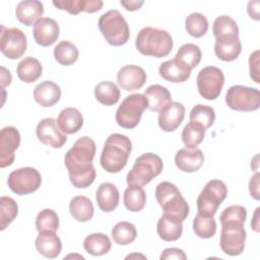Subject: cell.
Listing matches in <instances>:
<instances>
[{
  "instance_id": "obj_1",
  "label": "cell",
  "mask_w": 260,
  "mask_h": 260,
  "mask_svg": "<svg viewBox=\"0 0 260 260\" xmlns=\"http://www.w3.org/2000/svg\"><path fill=\"white\" fill-rule=\"evenodd\" d=\"M95 150L94 141L88 136H82L66 152L64 164L75 188H87L93 183L96 176L92 165Z\"/></svg>"
},
{
  "instance_id": "obj_2",
  "label": "cell",
  "mask_w": 260,
  "mask_h": 260,
  "mask_svg": "<svg viewBox=\"0 0 260 260\" xmlns=\"http://www.w3.org/2000/svg\"><path fill=\"white\" fill-rule=\"evenodd\" d=\"M132 150V143L128 136L113 133L105 141L101 153L100 162L102 168L111 174L122 171L127 162Z\"/></svg>"
},
{
  "instance_id": "obj_3",
  "label": "cell",
  "mask_w": 260,
  "mask_h": 260,
  "mask_svg": "<svg viewBox=\"0 0 260 260\" xmlns=\"http://www.w3.org/2000/svg\"><path fill=\"white\" fill-rule=\"evenodd\" d=\"M174 46L172 36L165 29L146 26L137 34L135 47L144 56L162 58L168 56Z\"/></svg>"
},
{
  "instance_id": "obj_4",
  "label": "cell",
  "mask_w": 260,
  "mask_h": 260,
  "mask_svg": "<svg viewBox=\"0 0 260 260\" xmlns=\"http://www.w3.org/2000/svg\"><path fill=\"white\" fill-rule=\"evenodd\" d=\"M155 198L165 214L184 221L189 214V205L178 187L168 181L160 182L155 187Z\"/></svg>"
},
{
  "instance_id": "obj_5",
  "label": "cell",
  "mask_w": 260,
  "mask_h": 260,
  "mask_svg": "<svg viewBox=\"0 0 260 260\" xmlns=\"http://www.w3.org/2000/svg\"><path fill=\"white\" fill-rule=\"evenodd\" d=\"M164 168L162 159L155 153L146 152L138 156L126 177L128 186L143 187L157 177Z\"/></svg>"
},
{
  "instance_id": "obj_6",
  "label": "cell",
  "mask_w": 260,
  "mask_h": 260,
  "mask_svg": "<svg viewBox=\"0 0 260 260\" xmlns=\"http://www.w3.org/2000/svg\"><path fill=\"white\" fill-rule=\"evenodd\" d=\"M98 24L102 35L111 46L120 47L128 42L129 25L118 10H110L101 15Z\"/></svg>"
},
{
  "instance_id": "obj_7",
  "label": "cell",
  "mask_w": 260,
  "mask_h": 260,
  "mask_svg": "<svg viewBox=\"0 0 260 260\" xmlns=\"http://www.w3.org/2000/svg\"><path fill=\"white\" fill-rule=\"evenodd\" d=\"M147 108L148 103L144 94L127 95L116 112V122L122 128L133 129L139 124L141 116Z\"/></svg>"
},
{
  "instance_id": "obj_8",
  "label": "cell",
  "mask_w": 260,
  "mask_h": 260,
  "mask_svg": "<svg viewBox=\"0 0 260 260\" xmlns=\"http://www.w3.org/2000/svg\"><path fill=\"white\" fill-rule=\"evenodd\" d=\"M226 195L228 187L222 181L216 179L208 181L197 198L198 213L205 216H214Z\"/></svg>"
},
{
  "instance_id": "obj_9",
  "label": "cell",
  "mask_w": 260,
  "mask_h": 260,
  "mask_svg": "<svg viewBox=\"0 0 260 260\" xmlns=\"http://www.w3.org/2000/svg\"><path fill=\"white\" fill-rule=\"evenodd\" d=\"M225 104L234 111L254 112L260 107V91L254 87L233 85L226 91Z\"/></svg>"
},
{
  "instance_id": "obj_10",
  "label": "cell",
  "mask_w": 260,
  "mask_h": 260,
  "mask_svg": "<svg viewBox=\"0 0 260 260\" xmlns=\"http://www.w3.org/2000/svg\"><path fill=\"white\" fill-rule=\"evenodd\" d=\"M219 246L222 252L229 256H238L243 253L247 234L244 223L229 221L221 224Z\"/></svg>"
},
{
  "instance_id": "obj_11",
  "label": "cell",
  "mask_w": 260,
  "mask_h": 260,
  "mask_svg": "<svg viewBox=\"0 0 260 260\" xmlns=\"http://www.w3.org/2000/svg\"><path fill=\"white\" fill-rule=\"evenodd\" d=\"M42 183L40 172L31 167H24L12 171L7 179L9 189L17 195L36 192Z\"/></svg>"
},
{
  "instance_id": "obj_12",
  "label": "cell",
  "mask_w": 260,
  "mask_h": 260,
  "mask_svg": "<svg viewBox=\"0 0 260 260\" xmlns=\"http://www.w3.org/2000/svg\"><path fill=\"white\" fill-rule=\"evenodd\" d=\"M196 81L199 94L207 101H213L221 92L224 75L221 69L215 66H206L198 72Z\"/></svg>"
},
{
  "instance_id": "obj_13",
  "label": "cell",
  "mask_w": 260,
  "mask_h": 260,
  "mask_svg": "<svg viewBox=\"0 0 260 260\" xmlns=\"http://www.w3.org/2000/svg\"><path fill=\"white\" fill-rule=\"evenodd\" d=\"M27 41L24 32L17 27H5L1 25L0 50L8 59L20 58L26 51Z\"/></svg>"
},
{
  "instance_id": "obj_14",
  "label": "cell",
  "mask_w": 260,
  "mask_h": 260,
  "mask_svg": "<svg viewBox=\"0 0 260 260\" xmlns=\"http://www.w3.org/2000/svg\"><path fill=\"white\" fill-rule=\"evenodd\" d=\"M36 134L42 143L53 148H60L67 141L66 135L60 130L54 118L42 119L37 125Z\"/></svg>"
},
{
  "instance_id": "obj_15",
  "label": "cell",
  "mask_w": 260,
  "mask_h": 260,
  "mask_svg": "<svg viewBox=\"0 0 260 260\" xmlns=\"http://www.w3.org/2000/svg\"><path fill=\"white\" fill-rule=\"evenodd\" d=\"M20 144L19 131L13 126L4 127L0 131V167L6 168L14 162L15 150Z\"/></svg>"
},
{
  "instance_id": "obj_16",
  "label": "cell",
  "mask_w": 260,
  "mask_h": 260,
  "mask_svg": "<svg viewBox=\"0 0 260 260\" xmlns=\"http://www.w3.org/2000/svg\"><path fill=\"white\" fill-rule=\"evenodd\" d=\"M147 79L143 68L137 65H125L117 73V81L120 87L127 91H134L141 88Z\"/></svg>"
},
{
  "instance_id": "obj_17",
  "label": "cell",
  "mask_w": 260,
  "mask_h": 260,
  "mask_svg": "<svg viewBox=\"0 0 260 260\" xmlns=\"http://www.w3.org/2000/svg\"><path fill=\"white\" fill-rule=\"evenodd\" d=\"M60 28L57 21L50 17H41L32 28L36 43L43 47L52 46L59 38Z\"/></svg>"
},
{
  "instance_id": "obj_18",
  "label": "cell",
  "mask_w": 260,
  "mask_h": 260,
  "mask_svg": "<svg viewBox=\"0 0 260 260\" xmlns=\"http://www.w3.org/2000/svg\"><path fill=\"white\" fill-rule=\"evenodd\" d=\"M185 118V107L179 102H171L158 114V126L165 132L175 131Z\"/></svg>"
},
{
  "instance_id": "obj_19",
  "label": "cell",
  "mask_w": 260,
  "mask_h": 260,
  "mask_svg": "<svg viewBox=\"0 0 260 260\" xmlns=\"http://www.w3.org/2000/svg\"><path fill=\"white\" fill-rule=\"evenodd\" d=\"M204 155L198 148H181L175 155L176 167L185 173H195L203 165Z\"/></svg>"
},
{
  "instance_id": "obj_20",
  "label": "cell",
  "mask_w": 260,
  "mask_h": 260,
  "mask_svg": "<svg viewBox=\"0 0 260 260\" xmlns=\"http://www.w3.org/2000/svg\"><path fill=\"white\" fill-rule=\"evenodd\" d=\"M35 246L41 255L49 259L58 257L62 250L60 238L55 232L51 231L39 232V235L35 241Z\"/></svg>"
},
{
  "instance_id": "obj_21",
  "label": "cell",
  "mask_w": 260,
  "mask_h": 260,
  "mask_svg": "<svg viewBox=\"0 0 260 260\" xmlns=\"http://www.w3.org/2000/svg\"><path fill=\"white\" fill-rule=\"evenodd\" d=\"M158 72L165 80L173 83L184 82L191 75V69L176 58L161 63Z\"/></svg>"
},
{
  "instance_id": "obj_22",
  "label": "cell",
  "mask_w": 260,
  "mask_h": 260,
  "mask_svg": "<svg viewBox=\"0 0 260 260\" xmlns=\"http://www.w3.org/2000/svg\"><path fill=\"white\" fill-rule=\"evenodd\" d=\"M44 13V5L38 0L20 1L15 8L16 18L24 25L35 24Z\"/></svg>"
},
{
  "instance_id": "obj_23",
  "label": "cell",
  "mask_w": 260,
  "mask_h": 260,
  "mask_svg": "<svg viewBox=\"0 0 260 260\" xmlns=\"http://www.w3.org/2000/svg\"><path fill=\"white\" fill-rule=\"evenodd\" d=\"M60 98V86L51 80H45L39 83L34 89L35 101L45 108L53 107L59 102Z\"/></svg>"
},
{
  "instance_id": "obj_24",
  "label": "cell",
  "mask_w": 260,
  "mask_h": 260,
  "mask_svg": "<svg viewBox=\"0 0 260 260\" xmlns=\"http://www.w3.org/2000/svg\"><path fill=\"white\" fill-rule=\"evenodd\" d=\"M95 199L99 208L104 212L114 211L119 204V191L117 187L109 182L101 184L95 192Z\"/></svg>"
},
{
  "instance_id": "obj_25",
  "label": "cell",
  "mask_w": 260,
  "mask_h": 260,
  "mask_svg": "<svg viewBox=\"0 0 260 260\" xmlns=\"http://www.w3.org/2000/svg\"><path fill=\"white\" fill-rule=\"evenodd\" d=\"M183 221L168 214H162L156 223L158 237L166 242H174L180 239L183 233Z\"/></svg>"
},
{
  "instance_id": "obj_26",
  "label": "cell",
  "mask_w": 260,
  "mask_h": 260,
  "mask_svg": "<svg viewBox=\"0 0 260 260\" xmlns=\"http://www.w3.org/2000/svg\"><path fill=\"white\" fill-rule=\"evenodd\" d=\"M53 5L60 10H66L70 14H78L82 11L93 13L102 9L104 3L101 0H54Z\"/></svg>"
},
{
  "instance_id": "obj_27",
  "label": "cell",
  "mask_w": 260,
  "mask_h": 260,
  "mask_svg": "<svg viewBox=\"0 0 260 260\" xmlns=\"http://www.w3.org/2000/svg\"><path fill=\"white\" fill-rule=\"evenodd\" d=\"M144 95L147 99L148 108L151 112H160L172 102V94L170 90L159 84H152L148 86Z\"/></svg>"
},
{
  "instance_id": "obj_28",
  "label": "cell",
  "mask_w": 260,
  "mask_h": 260,
  "mask_svg": "<svg viewBox=\"0 0 260 260\" xmlns=\"http://www.w3.org/2000/svg\"><path fill=\"white\" fill-rule=\"evenodd\" d=\"M57 124L63 133L73 134L81 129L83 117L76 108H65L59 113Z\"/></svg>"
},
{
  "instance_id": "obj_29",
  "label": "cell",
  "mask_w": 260,
  "mask_h": 260,
  "mask_svg": "<svg viewBox=\"0 0 260 260\" xmlns=\"http://www.w3.org/2000/svg\"><path fill=\"white\" fill-rule=\"evenodd\" d=\"M242 52V44L239 38L215 40L214 53L219 60L231 62L236 60Z\"/></svg>"
},
{
  "instance_id": "obj_30",
  "label": "cell",
  "mask_w": 260,
  "mask_h": 260,
  "mask_svg": "<svg viewBox=\"0 0 260 260\" xmlns=\"http://www.w3.org/2000/svg\"><path fill=\"white\" fill-rule=\"evenodd\" d=\"M69 211L75 220L79 222H86L92 218L94 208L89 198L83 195H77L70 200Z\"/></svg>"
},
{
  "instance_id": "obj_31",
  "label": "cell",
  "mask_w": 260,
  "mask_h": 260,
  "mask_svg": "<svg viewBox=\"0 0 260 260\" xmlns=\"http://www.w3.org/2000/svg\"><path fill=\"white\" fill-rule=\"evenodd\" d=\"M42 72L43 67L41 62L34 57H25L16 67L17 77L25 83H31L38 80L42 76Z\"/></svg>"
},
{
  "instance_id": "obj_32",
  "label": "cell",
  "mask_w": 260,
  "mask_h": 260,
  "mask_svg": "<svg viewBox=\"0 0 260 260\" xmlns=\"http://www.w3.org/2000/svg\"><path fill=\"white\" fill-rule=\"evenodd\" d=\"M83 248L88 254L92 256H102L111 250L112 243L107 235L102 233H94L88 235L84 239Z\"/></svg>"
},
{
  "instance_id": "obj_33",
  "label": "cell",
  "mask_w": 260,
  "mask_h": 260,
  "mask_svg": "<svg viewBox=\"0 0 260 260\" xmlns=\"http://www.w3.org/2000/svg\"><path fill=\"white\" fill-rule=\"evenodd\" d=\"M212 32L215 40L239 38V27L237 22L228 15H220L215 18L212 24Z\"/></svg>"
},
{
  "instance_id": "obj_34",
  "label": "cell",
  "mask_w": 260,
  "mask_h": 260,
  "mask_svg": "<svg viewBox=\"0 0 260 260\" xmlns=\"http://www.w3.org/2000/svg\"><path fill=\"white\" fill-rule=\"evenodd\" d=\"M119 87L111 81H102L94 87V96L99 103L105 106L116 105L120 99Z\"/></svg>"
},
{
  "instance_id": "obj_35",
  "label": "cell",
  "mask_w": 260,
  "mask_h": 260,
  "mask_svg": "<svg viewBox=\"0 0 260 260\" xmlns=\"http://www.w3.org/2000/svg\"><path fill=\"white\" fill-rule=\"evenodd\" d=\"M79 52L77 47L69 41H61L54 48L55 60L63 66H70L78 59Z\"/></svg>"
},
{
  "instance_id": "obj_36",
  "label": "cell",
  "mask_w": 260,
  "mask_h": 260,
  "mask_svg": "<svg viewBox=\"0 0 260 260\" xmlns=\"http://www.w3.org/2000/svg\"><path fill=\"white\" fill-rule=\"evenodd\" d=\"M123 201L128 210L138 212L144 208L146 202L145 191L140 186H128L124 192Z\"/></svg>"
},
{
  "instance_id": "obj_37",
  "label": "cell",
  "mask_w": 260,
  "mask_h": 260,
  "mask_svg": "<svg viewBox=\"0 0 260 260\" xmlns=\"http://www.w3.org/2000/svg\"><path fill=\"white\" fill-rule=\"evenodd\" d=\"M112 238L118 245L125 246L131 244L137 237V231L133 223L129 221H120L112 229Z\"/></svg>"
},
{
  "instance_id": "obj_38",
  "label": "cell",
  "mask_w": 260,
  "mask_h": 260,
  "mask_svg": "<svg viewBox=\"0 0 260 260\" xmlns=\"http://www.w3.org/2000/svg\"><path fill=\"white\" fill-rule=\"evenodd\" d=\"M205 128L195 122H189L182 131V141L187 148H196L204 139Z\"/></svg>"
},
{
  "instance_id": "obj_39",
  "label": "cell",
  "mask_w": 260,
  "mask_h": 260,
  "mask_svg": "<svg viewBox=\"0 0 260 260\" xmlns=\"http://www.w3.org/2000/svg\"><path fill=\"white\" fill-rule=\"evenodd\" d=\"M175 58L183 62L187 67L192 70L200 63L202 54L200 48L197 45L188 43L179 48Z\"/></svg>"
},
{
  "instance_id": "obj_40",
  "label": "cell",
  "mask_w": 260,
  "mask_h": 260,
  "mask_svg": "<svg viewBox=\"0 0 260 260\" xmlns=\"http://www.w3.org/2000/svg\"><path fill=\"white\" fill-rule=\"evenodd\" d=\"M193 231L200 239L212 238L216 233V221L213 216L197 213L193 219Z\"/></svg>"
},
{
  "instance_id": "obj_41",
  "label": "cell",
  "mask_w": 260,
  "mask_h": 260,
  "mask_svg": "<svg viewBox=\"0 0 260 260\" xmlns=\"http://www.w3.org/2000/svg\"><path fill=\"white\" fill-rule=\"evenodd\" d=\"M185 28L191 37L201 38L208 30V20L201 13H191L185 19Z\"/></svg>"
},
{
  "instance_id": "obj_42",
  "label": "cell",
  "mask_w": 260,
  "mask_h": 260,
  "mask_svg": "<svg viewBox=\"0 0 260 260\" xmlns=\"http://www.w3.org/2000/svg\"><path fill=\"white\" fill-rule=\"evenodd\" d=\"M18 205L14 199L8 196L0 198V230L4 231L17 216Z\"/></svg>"
},
{
  "instance_id": "obj_43",
  "label": "cell",
  "mask_w": 260,
  "mask_h": 260,
  "mask_svg": "<svg viewBox=\"0 0 260 260\" xmlns=\"http://www.w3.org/2000/svg\"><path fill=\"white\" fill-rule=\"evenodd\" d=\"M189 120L190 122L198 123L207 129L211 127L215 121L214 109L209 106L198 104L191 110Z\"/></svg>"
},
{
  "instance_id": "obj_44",
  "label": "cell",
  "mask_w": 260,
  "mask_h": 260,
  "mask_svg": "<svg viewBox=\"0 0 260 260\" xmlns=\"http://www.w3.org/2000/svg\"><path fill=\"white\" fill-rule=\"evenodd\" d=\"M59 228V216L53 209L46 208L40 211L36 218V229L38 232H56Z\"/></svg>"
},
{
  "instance_id": "obj_45",
  "label": "cell",
  "mask_w": 260,
  "mask_h": 260,
  "mask_svg": "<svg viewBox=\"0 0 260 260\" xmlns=\"http://www.w3.org/2000/svg\"><path fill=\"white\" fill-rule=\"evenodd\" d=\"M246 218H247V209L242 205H231L224 208L219 216L221 224L229 221H237V222L245 223Z\"/></svg>"
},
{
  "instance_id": "obj_46",
  "label": "cell",
  "mask_w": 260,
  "mask_h": 260,
  "mask_svg": "<svg viewBox=\"0 0 260 260\" xmlns=\"http://www.w3.org/2000/svg\"><path fill=\"white\" fill-rule=\"evenodd\" d=\"M249 72L250 77L256 83H259V50L254 51L249 57Z\"/></svg>"
},
{
  "instance_id": "obj_47",
  "label": "cell",
  "mask_w": 260,
  "mask_h": 260,
  "mask_svg": "<svg viewBox=\"0 0 260 260\" xmlns=\"http://www.w3.org/2000/svg\"><path fill=\"white\" fill-rule=\"evenodd\" d=\"M160 260H169V259H178V260H186L187 256L182 249L179 248H167L160 254Z\"/></svg>"
},
{
  "instance_id": "obj_48",
  "label": "cell",
  "mask_w": 260,
  "mask_h": 260,
  "mask_svg": "<svg viewBox=\"0 0 260 260\" xmlns=\"http://www.w3.org/2000/svg\"><path fill=\"white\" fill-rule=\"evenodd\" d=\"M249 191L251 196L255 200H259V173L256 172L250 179L249 182Z\"/></svg>"
},
{
  "instance_id": "obj_49",
  "label": "cell",
  "mask_w": 260,
  "mask_h": 260,
  "mask_svg": "<svg viewBox=\"0 0 260 260\" xmlns=\"http://www.w3.org/2000/svg\"><path fill=\"white\" fill-rule=\"evenodd\" d=\"M259 5H260V2L257 0L250 1L248 3V7H247L248 14L251 18H254L255 20H259Z\"/></svg>"
},
{
  "instance_id": "obj_50",
  "label": "cell",
  "mask_w": 260,
  "mask_h": 260,
  "mask_svg": "<svg viewBox=\"0 0 260 260\" xmlns=\"http://www.w3.org/2000/svg\"><path fill=\"white\" fill-rule=\"evenodd\" d=\"M120 4L128 11H135V10H138L143 4H144V1H120Z\"/></svg>"
},
{
  "instance_id": "obj_51",
  "label": "cell",
  "mask_w": 260,
  "mask_h": 260,
  "mask_svg": "<svg viewBox=\"0 0 260 260\" xmlns=\"http://www.w3.org/2000/svg\"><path fill=\"white\" fill-rule=\"evenodd\" d=\"M11 80H12V77H11V74H10L9 70H7L5 67L2 66L1 67V85H2V88L9 85L11 83Z\"/></svg>"
},
{
  "instance_id": "obj_52",
  "label": "cell",
  "mask_w": 260,
  "mask_h": 260,
  "mask_svg": "<svg viewBox=\"0 0 260 260\" xmlns=\"http://www.w3.org/2000/svg\"><path fill=\"white\" fill-rule=\"evenodd\" d=\"M259 210H260V208L257 207L256 210H255V212H254L253 219L251 220V226H252V229H253L256 233H259V231H260V229H259V218H260V216H259Z\"/></svg>"
}]
</instances>
